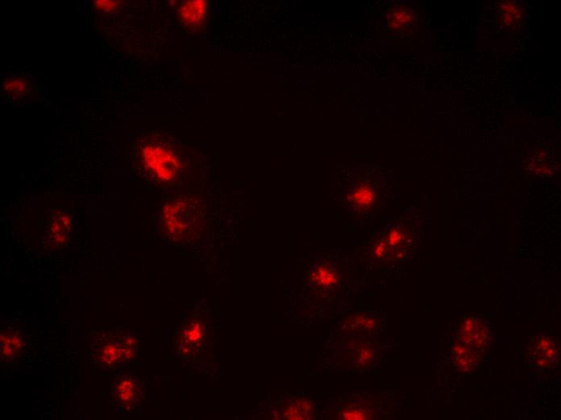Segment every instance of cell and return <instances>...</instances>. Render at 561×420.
Instances as JSON below:
<instances>
[{"instance_id":"obj_1","label":"cell","mask_w":561,"mask_h":420,"mask_svg":"<svg viewBox=\"0 0 561 420\" xmlns=\"http://www.w3.org/2000/svg\"><path fill=\"white\" fill-rule=\"evenodd\" d=\"M131 166L140 180L170 190L185 180L190 160L179 140L163 130H151L135 138Z\"/></svg>"},{"instance_id":"obj_2","label":"cell","mask_w":561,"mask_h":420,"mask_svg":"<svg viewBox=\"0 0 561 420\" xmlns=\"http://www.w3.org/2000/svg\"><path fill=\"white\" fill-rule=\"evenodd\" d=\"M162 234L174 242H192L202 234L206 225L205 209L193 196H180L166 200L159 212Z\"/></svg>"},{"instance_id":"obj_3","label":"cell","mask_w":561,"mask_h":420,"mask_svg":"<svg viewBox=\"0 0 561 420\" xmlns=\"http://www.w3.org/2000/svg\"><path fill=\"white\" fill-rule=\"evenodd\" d=\"M72 216L67 209H57L51 216L41 244L56 249L67 241L72 231Z\"/></svg>"},{"instance_id":"obj_4","label":"cell","mask_w":561,"mask_h":420,"mask_svg":"<svg viewBox=\"0 0 561 420\" xmlns=\"http://www.w3.org/2000/svg\"><path fill=\"white\" fill-rule=\"evenodd\" d=\"M208 4L204 0H189L177 8L181 25L191 32L204 30L208 24Z\"/></svg>"},{"instance_id":"obj_5","label":"cell","mask_w":561,"mask_h":420,"mask_svg":"<svg viewBox=\"0 0 561 420\" xmlns=\"http://www.w3.org/2000/svg\"><path fill=\"white\" fill-rule=\"evenodd\" d=\"M97 353L98 358L100 359L102 365L107 367L115 366L122 361H129L127 353L125 352L123 339L109 340V342L102 345Z\"/></svg>"},{"instance_id":"obj_6","label":"cell","mask_w":561,"mask_h":420,"mask_svg":"<svg viewBox=\"0 0 561 420\" xmlns=\"http://www.w3.org/2000/svg\"><path fill=\"white\" fill-rule=\"evenodd\" d=\"M23 336L17 330H9L1 335L2 361L11 362L23 352Z\"/></svg>"},{"instance_id":"obj_7","label":"cell","mask_w":561,"mask_h":420,"mask_svg":"<svg viewBox=\"0 0 561 420\" xmlns=\"http://www.w3.org/2000/svg\"><path fill=\"white\" fill-rule=\"evenodd\" d=\"M495 7L500 21L508 29H512L522 23L525 12L520 3L516 1H498Z\"/></svg>"},{"instance_id":"obj_8","label":"cell","mask_w":561,"mask_h":420,"mask_svg":"<svg viewBox=\"0 0 561 420\" xmlns=\"http://www.w3.org/2000/svg\"><path fill=\"white\" fill-rule=\"evenodd\" d=\"M412 9L406 6L393 7L388 16V25L393 31L405 32L410 29L415 21Z\"/></svg>"},{"instance_id":"obj_9","label":"cell","mask_w":561,"mask_h":420,"mask_svg":"<svg viewBox=\"0 0 561 420\" xmlns=\"http://www.w3.org/2000/svg\"><path fill=\"white\" fill-rule=\"evenodd\" d=\"M375 191L371 185L363 182L357 185L349 196L351 204L355 209L361 211L371 209L375 202Z\"/></svg>"},{"instance_id":"obj_10","label":"cell","mask_w":561,"mask_h":420,"mask_svg":"<svg viewBox=\"0 0 561 420\" xmlns=\"http://www.w3.org/2000/svg\"><path fill=\"white\" fill-rule=\"evenodd\" d=\"M312 282L317 287L331 288L340 282V276L336 271L327 266H320L311 275Z\"/></svg>"},{"instance_id":"obj_11","label":"cell","mask_w":561,"mask_h":420,"mask_svg":"<svg viewBox=\"0 0 561 420\" xmlns=\"http://www.w3.org/2000/svg\"><path fill=\"white\" fill-rule=\"evenodd\" d=\"M114 394L120 403H129L138 396V390L133 382L129 380H123L116 386Z\"/></svg>"},{"instance_id":"obj_12","label":"cell","mask_w":561,"mask_h":420,"mask_svg":"<svg viewBox=\"0 0 561 420\" xmlns=\"http://www.w3.org/2000/svg\"><path fill=\"white\" fill-rule=\"evenodd\" d=\"M3 90L13 99H20L26 96L28 85L25 79L20 78L4 83Z\"/></svg>"},{"instance_id":"obj_13","label":"cell","mask_w":561,"mask_h":420,"mask_svg":"<svg viewBox=\"0 0 561 420\" xmlns=\"http://www.w3.org/2000/svg\"><path fill=\"white\" fill-rule=\"evenodd\" d=\"M122 3L120 1H112V0H99L94 2V6L98 11L102 12H115L119 10Z\"/></svg>"},{"instance_id":"obj_14","label":"cell","mask_w":561,"mask_h":420,"mask_svg":"<svg viewBox=\"0 0 561 420\" xmlns=\"http://www.w3.org/2000/svg\"><path fill=\"white\" fill-rule=\"evenodd\" d=\"M366 414L362 408H349L341 410L340 417L343 419H364Z\"/></svg>"}]
</instances>
